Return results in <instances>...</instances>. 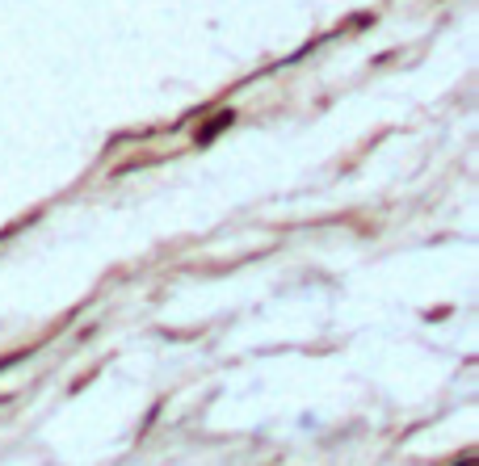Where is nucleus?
I'll use <instances>...</instances> for the list:
<instances>
[{"mask_svg":"<svg viewBox=\"0 0 479 466\" xmlns=\"http://www.w3.org/2000/svg\"><path fill=\"white\" fill-rule=\"evenodd\" d=\"M459 466H471V462H459Z\"/></svg>","mask_w":479,"mask_h":466,"instance_id":"nucleus-1","label":"nucleus"}]
</instances>
